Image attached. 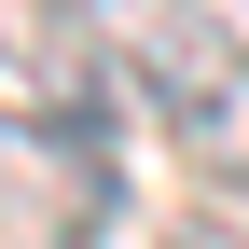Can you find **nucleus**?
<instances>
[{
  "mask_svg": "<svg viewBox=\"0 0 249 249\" xmlns=\"http://www.w3.org/2000/svg\"><path fill=\"white\" fill-rule=\"evenodd\" d=\"M0 222L42 235V249H97L124 222V152H111V111L55 97V111H14L0 124Z\"/></svg>",
  "mask_w": 249,
  "mask_h": 249,
  "instance_id": "nucleus-1",
  "label": "nucleus"
},
{
  "mask_svg": "<svg viewBox=\"0 0 249 249\" xmlns=\"http://www.w3.org/2000/svg\"><path fill=\"white\" fill-rule=\"evenodd\" d=\"M166 139H180V166H194V180H222V194H249V55H235L222 83H208L194 111H166Z\"/></svg>",
  "mask_w": 249,
  "mask_h": 249,
  "instance_id": "nucleus-2",
  "label": "nucleus"
},
{
  "mask_svg": "<svg viewBox=\"0 0 249 249\" xmlns=\"http://www.w3.org/2000/svg\"><path fill=\"white\" fill-rule=\"evenodd\" d=\"M152 249H249V235L222 222V208H180V222H166V235H152Z\"/></svg>",
  "mask_w": 249,
  "mask_h": 249,
  "instance_id": "nucleus-3",
  "label": "nucleus"
},
{
  "mask_svg": "<svg viewBox=\"0 0 249 249\" xmlns=\"http://www.w3.org/2000/svg\"><path fill=\"white\" fill-rule=\"evenodd\" d=\"M208 28H222V42H235V55H249V0H208Z\"/></svg>",
  "mask_w": 249,
  "mask_h": 249,
  "instance_id": "nucleus-4",
  "label": "nucleus"
}]
</instances>
